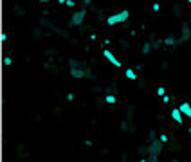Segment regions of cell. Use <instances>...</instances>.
<instances>
[{"mask_svg": "<svg viewBox=\"0 0 191 162\" xmlns=\"http://www.w3.org/2000/svg\"><path fill=\"white\" fill-rule=\"evenodd\" d=\"M152 9H153V11H159V9H161V6H159V2H155V4L152 6Z\"/></svg>", "mask_w": 191, "mask_h": 162, "instance_id": "obj_14", "label": "cell"}, {"mask_svg": "<svg viewBox=\"0 0 191 162\" xmlns=\"http://www.w3.org/2000/svg\"><path fill=\"white\" fill-rule=\"evenodd\" d=\"M162 103H169V95H168V94L162 97Z\"/></svg>", "mask_w": 191, "mask_h": 162, "instance_id": "obj_15", "label": "cell"}, {"mask_svg": "<svg viewBox=\"0 0 191 162\" xmlns=\"http://www.w3.org/2000/svg\"><path fill=\"white\" fill-rule=\"evenodd\" d=\"M157 95L159 97H164L166 95V88H164V86H159V88H157Z\"/></svg>", "mask_w": 191, "mask_h": 162, "instance_id": "obj_10", "label": "cell"}, {"mask_svg": "<svg viewBox=\"0 0 191 162\" xmlns=\"http://www.w3.org/2000/svg\"><path fill=\"white\" fill-rule=\"evenodd\" d=\"M58 4H67V0H58Z\"/></svg>", "mask_w": 191, "mask_h": 162, "instance_id": "obj_17", "label": "cell"}, {"mask_svg": "<svg viewBox=\"0 0 191 162\" xmlns=\"http://www.w3.org/2000/svg\"><path fill=\"white\" fill-rule=\"evenodd\" d=\"M105 103H107V104H115V95L114 94H108L107 97H105Z\"/></svg>", "mask_w": 191, "mask_h": 162, "instance_id": "obj_9", "label": "cell"}, {"mask_svg": "<svg viewBox=\"0 0 191 162\" xmlns=\"http://www.w3.org/2000/svg\"><path fill=\"white\" fill-rule=\"evenodd\" d=\"M164 43H166V45H175L177 40H175V38H166V40H164Z\"/></svg>", "mask_w": 191, "mask_h": 162, "instance_id": "obj_11", "label": "cell"}, {"mask_svg": "<svg viewBox=\"0 0 191 162\" xmlns=\"http://www.w3.org/2000/svg\"><path fill=\"white\" fill-rule=\"evenodd\" d=\"M162 140L161 139H157V140H153L152 142V146L148 148V158H150V162H157V158H159V153H161V149H162Z\"/></svg>", "mask_w": 191, "mask_h": 162, "instance_id": "obj_1", "label": "cell"}, {"mask_svg": "<svg viewBox=\"0 0 191 162\" xmlns=\"http://www.w3.org/2000/svg\"><path fill=\"white\" fill-rule=\"evenodd\" d=\"M40 2H44V4H47V2H49V0H40Z\"/></svg>", "mask_w": 191, "mask_h": 162, "instance_id": "obj_18", "label": "cell"}, {"mask_svg": "<svg viewBox=\"0 0 191 162\" xmlns=\"http://www.w3.org/2000/svg\"><path fill=\"white\" fill-rule=\"evenodd\" d=\"M128 18H130V11H128V9H123L121 13L112 15V16L107 18V25H117V24H123V22H126Z\"/></svg>", "mask_w": 191, "mask_h": 162, "instance_id": "obj_2", "label": "cell"}, {"mask_svg": "<svg viewBox=\"0 0 191 162\" xmlns=\"http://www.w3.org/2000/svg\"><path fill=\"white\" fill-rule=\"evenodd\" d=\"M70 74H72V78H78V79H83V78H87L88 76V70H83V69H70Z\"/></svg>", "mask_w": 191, "mask_h": 162, "instance_id": "obj_6", "label": "cell"}, {"mask_svg": "<svg viewBox=\"0 0 191 162\" xmlns=\"http://www.w3.org/2000/svg\"><path fill=\"white\" fill-rule=\"evenodd\" d=\"M124 78H126V79H130V81H137V74H135L132 69H126V72H124Z\"/></svg>", "mask_w": 191, "mask_h": 162, "instance_id": "obj_8", "label": "cell"}, {"mask_svg": "<svg viewBox=\"0 0 191 162\" xmlns=\"http://www.w3.org/2000/svg\"><path fill=\"white\" fill-rule=\"evenodd\" d=\"M171 117H173V121H175L177 124H184V115H182V112H180L178 106L171 110Z\"/></svg>", "mask_w": 191, "mask_h": 162, "instance_id": "obj_5", "label": "cell"}, {"mask_svg": "<svg viewBox=\"0 0 191 162\" xmlns=\"http://www.w3.org/2000/svg\"><path fill=\"white\" fill-rule=\"evenodd\" d=\"M178 108H180V112H182V115H184V117L191 119V104H189V103H186V101H184V103H180V104H178Z\"/></svg>", "mask_w": 191, "mask_h": 162, "instance_id": "obj_7", "label": "cell"}, {"mask_svg": "<svg viewBox=\"0 0 191 162\" xmlns=\"http://www.w3.org/2000/svg\"><path fill=\"white\" fill-rule=\"evenodd\" d=\"M159 139H161L162 142H166V140H168V137H166V135H159Z\"/></svg>", "mask_w": 191, "mask_h": 162, "instance_id": "obj_16", "label": "cell"}, {"mask_svg": "<svg viewBox=\"0 0 191 162\" xmlns=\"http://www.w3.org/2000/svg\"><path fill=\"white\" fill-rule=\"evenodd\" d=\"M187 132H189V135H191V128H189V130H187Z\"/></svg>", "mask_w": 191, "mask_h": 162, "instance_id": "obj_19", "label": "cell"}, {"mask_svg": "<svg viewBox=\"0 0 191 162\" xmlns=\"http://www.w3.org/2000/svg\"><path fill=\"white\" fill-rule=\"evenodd\" d=\"M103 56L107 58V61H108L110 65H114L115 69H121V67H123V63H121V61H119L117 58L114 56V52H112V50H108V49H105V50H103Z\"/></svg>", "mask_w": 191, "mask_h": 162, "instance_id": "obj_3", "label": "cell"}, {"mask_svg": "<svg viewBox=\"0 0 191 162\" xmlns=\"http://www.w3.org/2000/svg\"><path fill=\"white\" fill-rule=\"evenodd\" d=\"M67 7H74V6H76V4H74V0H67V4H65Z\"/></svg>", "mask_w": 191, "mask_h": 162, "instance_id": "obj_12", "label": "cell"}, {"mask_svg": "<svg viewBox=\"0 0 191 162\" xmlns=\"http://www.w3.org/2000/svg\"><path fill=\"white\" fill-rule=\"evenodd\" d=\"M85 18H87V11H85V9H81V11H78V13L72 16V20H70V25H74V27L81 25Z\"/></svg>", "mask_w": 191, "mask_h": 162, "instance_id": "obj_4", "label": "cell"}, {"mask_svg": "<svg viewBox=\"0 0 191 162\" xmlns=\"http://www.w3.org/2000/svg\"><path fill=\"white\" fill-rule=\"evenodd\" d=\"M11 63H13V60H11V58H6V60H4V65H7V67H9Z\"/></svg>", "mask_w": 191, "mask_h": 162, "instance_id": "obj_13", "label": "cell"}]
</instances>
